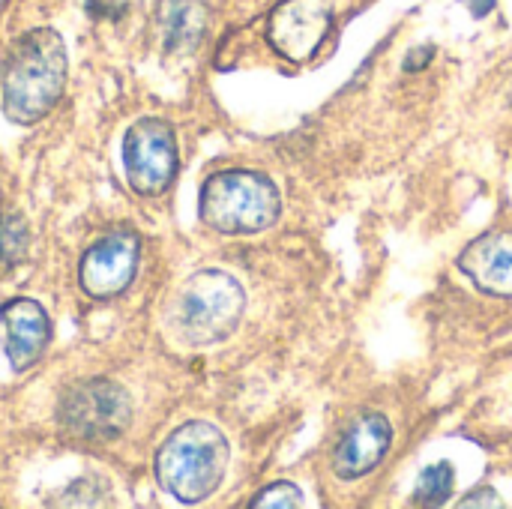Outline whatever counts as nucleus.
<instances>
[{
    "instance_id": "1",
    "label": "nucleus",
    "mask_w": 512,
    "mask_h": 509,
    "mask_svg": "<svg viewBox=\"0 0 512 509\" xmlns=\"http://www.w3.org/2000/svg\"><path fill=\"white\" fill-rule=\"evenodd\" d=\"M69 75L66 45L57 30L36 27L12 42L0 60V108L18 126L39 123L63 96Z\"/></svg>"
},
{
    "instance_id": "2",
    "label": "nucleus",
    "mask_w": 512,
    "mask_h": 509,
    "mask_svg": "<svg viewBox=\"0 0 512 509\" xmlns=\"http://www.w3.org/2000/svg\"><path fill=\"white\" fill-rule=\"evenodd\" d=\"M231 462L228 438L207 420L174 429L156 453V480L180 504L207 501L225 480Z\"/></svg>"
},
{
    "instance_id": "3",
    "label": "nucleus",
    "mask_w": 512,
    "mask_h": 509,
    "mask_svg": "<svg viewBox=\"0 0 512 509\" xmlns=\"http://www.w3.org/2000/svg\"><path fill=\"white\" fill-rule=\"evenodd\" d=\"M282 198L267 174L231 168L213 174L201 186V222L225 237H249L276 225Z\"/></svg>"
},
{
    "instance_id": "4",
    "label": "nucleus",
    "mask_w": 512,
    "mask_h": 509,
    "mask_svg": "<svg viewBox=\"0 0 512 509\" xmlns=\"http://www.w3.org/2000/svg\"><path fill=\"white\" fill-rule=\"evenodd\" d=\"M246 291L222 270H201L189 276L174 300V330L192 348L225 342L243 321Z\"/></svg>"
},
{
    "instance_id": "5",
    "label": "nucleus",
    "mask_w": 512,
    "mask_h": 509,
    "mask_svg": "<svg viewBox=\"0 0 512 509\" xmlns=\"http://www.w3.org/2000/svg\"><path fill=\"white\" fill-rule=\"evenodd\" d=\"M132 420L129 393L108 378H93L69 387L57 405L60 432L78 444H111L117 441Z\"/></svg>"
},
{
    "instance_id": "6",
    "label": "nucleus",
    "mask_w": 512,
    "mask_h": 509,
    "mask_svg": "<svg viewBox=\"0 0 512 509\" xmlns=\"http://www.w3.org/2000/svg\"><path fill=\"white\" fill-rule=\"evenodd\" d=\"M180 153L174 129L159 117H144L132 123V129L123 138V168L129 186L144 195L156 198L162 195L174 177H177Z\"/></svg>"
},
{
    "instance_id": "7",
    "label": "nucleus",
    "mask_w": 512,
    "mask_h": 509,
    "mask_svg": "<svg viewBox=\"0 0 512 509\" xmlns=\"http://www.w3.org/2000/svg\"><path fill=\"white\" fill-rule=\"evenodd\" d=\"M138 261H141V237L129 228L108 231L84 252L78 267V282L87 297L111 300L132 285L138 273Z\"/></svg>"
},
{
    "instance_id": "8",
    "label": "nucleus",
    "mask_w": 512,
    "mask_h": 509,
    "mask_svg": "<svg viewBox=\"0 0 512 509\" xmlns=\"http://www.w3.org/2000/svg\"><path fill=\"white\" fill-rule=\"evenodd\" d=\"M336 0H282L270 12L267 39L291 63H306L333 27Z\"/></svg>"
},
{
    "instance_id": "9",
    "label": "nucleus",
    "mask_w": 512,
    "mask_h": 509,
    "mask_svg": "<svg viewBox=\"0 0 512 509\" xmlns=\"http://www.w3.org/2000/svg\"><path fill=\"white\" fill-rule=\"evenodd\" d=\"M51 342V321L30 297H15L0 306V345L15 372L36 366Z\"/></svg>"
},
{
    "instance_id": "10",
    "label": "nucleus",
    "mask_w": 512,
    "mask_h": 509,
    "mask_svg": "<svg viewBox=\"0 0 512 509\" xmlns=\"http://www.w3.org/2000/svg\"><path fill=\"white\" fill-rule=\"evenodd\" d=\"M393 444V426L384 414L357 417L333 450V471L339 480L369 477L387 456Z\"/></svg>"
},
{
    "instance_id": "11",
    "label": "nucleus",
    "mask_w": 512,
    "mask_h": 509,
    "mask_svg": "<svg viewBox=\"0 0 512 509\" xmlns=\"http://www.w3.org/2000/svg\"><path fill=\"white\" fill-rule=\"evenodd\" d=\"M459 270L492 297H512V228L486 231L459 255Z\"/></svg>"
},
{
    "instance_id": "12",
    "label": "nucleus",
    "mask_w": 512,
    "mask_h": 509,
    "mask_svg": "<svg viewBox=\"0 0 512 509\" xmlns=\"http://www.w3.org/2000/svg\"><path fill=\"white\" fill-rule=\"evenodd\" d=\"M207 27V6L201 0H168L162 6V33L168 51H192Z\"/></svg>"
},
{
    "instance_id": "13",
    "label": "nucleus",
    "mask_w": 512,
    "mask_h": 509,
    "mask_svg": "<svg viewBox=\"0 0 512 509\" xmlns=\"http://www.w3.org/2000/svg\"><path fill=\"white\" fill-rule=\"evenodd\" d=\"M453 483H456V474H453V465L450 462H438L432 468H426L417 480V489H414V504L417 507H441L450 501L453 495Z\"/></svg>"
},
{
    "instance_id": "14",
    "label": "nucleus",
    "mask_w": 512,
    "mask_h": 509,
    "mask_svg": "<svg viewBox=\"0 0 512 509\" xmlns=\"http://www.w3.org/2000/svg\"><path fill=\"white\" fill-rule=\"evenodd\" d=\"M27 255V225L21 216H0V276L12 273Z\"/></svg>"
},
{
    "instance_id": "15",
    "label": "nucleus",
    "mask_w": 512,
    "mask_h": 509,
    "mask_svg": "<svg viewBox=\"0 0 512 509\" xmlns=\"http://www.w3.org/2000/svg\"><path fill=\"white\" fill-rule=\"evenodd\" d=\"M252 509H273V507H282V509H294V507H303V492L294 486V483H273V486H267V489H261L255 498H252Z\"/></svg>"
},
{
    "instance_id": "16",
    "label": "nucleus",
    "mask_w": 512,
    "mask_h": 509,
    "mask_svg": "<svg viewBox=\"0 0 512 509\" xmlns=\"http://www.w3.org/2000/svg\"><path fill=\"white\" fill-rule=\"evenodd\" d=\"M459 507H462V509H465V507H468V509H474V507L501 509V507H504V501L498 498V492H495V489H477V492H471V495H468V498H465V501H462Z\"/></svg>"
}]
</instances>
